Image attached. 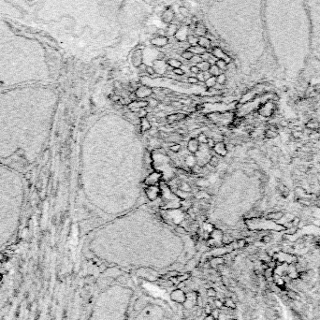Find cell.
<instances>
[{"label":"cell","mask_w":320,"mask_h":320,"mask_svg":"<svg viewBox=\"0 0 320 320\" xmlns=\"http://www.w3.org/2000/svg\"><path fill=\"white\" fill-rule=\"evenodd\" d=\"M57 96L41 86L0 91V161L29 165L48 141Z\"/></svg>","instance_id":"1"},{"label":"cell","mask_w":320,"mask_h":320,"mask_svg":"<svg viewBox=\"0 0 320 320\" xmlns=\"http://www.w3.org/2000/svg\"><path fill=\"white\" fill-rule=\"evenodd\" d=\"M25 200L21 173L0 161V249L13 239L19 228Z\"/></svg>","instance_id":"2"},{"label":"cell","mask_w":320,"mask_h":320,"mask_svg":"<svg viewBox=\"0 0 320 320\" xmlns=\"http://www.w3.org/2000/svg\"><path fill=\"white\" fill-rule=\"evenodd\" d=\"M275 107H276L275 106V102L270 100L260 106V108L258 109V114L263 117H271L276 112V108Z\"/></svg>","instance_id":"3"},{"label":"cell","mask_w":320,"mask_h":320,"mask_svg":"<svg viewBox=\"0 0 320 320\" xmlns=\"http://www.w3.org/2000/svg\"><path fill=\"white\" fill-rule=\"evenodd\" d=\"M170 299H171V301H175L176 303L184 304L186 301V299H187V296L183 289L177 288V289H174L173 291H171Z\"/></svg>","instance_id":"4"},{"label":"cell","mask_w":320,"mask_h":320,"mask_svg":"<svg viewBox=\"0 0 320 320\" xmlns=\"http://www.w3.org/2000/svg\"><path fill=\"white\" fill-rule=\"evenodd\" d=\"M212 54L214 56H215L217 59H223L224 61H226L227 64H229L231 62V58L227 56L225 52H223L222 49H220L219 47H214Z\"/></svg>","instance_id":"5"},{"label":"cell","mask_w":320,"mask_h":320,"mask_svg":"<svg viewBox=\"0 0 320 320\" xmlns=\"http://www.w3.org/2000/svg\"><path fill=\"white\" fill-rule=\"evenodd\" d=\"M286 276H288L291 280H296L300 278V271H298L296 264H288L286 268Z\"/></svg>","instance_id":"6"},{"label":"cell","mask_w":320,"mask_h":320,"mask_svg":"<svg viewBox=\"0 0 320 320\" xmlns=\"http://www.w3.org/2000/svg\"><path fill=\"white\" fill-rule=\"evenodd\" d=\"M146 195L147 197L150 198L151 200H156L157 198L159 197L160 195V190L158 187H157L156 185H151L149 186L148 188H146Z\"/></svg>","instance_id":"7"},{"label":"cell","mask_w":320,"mask_h":320,"mask_svg":"<svg viewBox=\"0 0 320 320\" xmlns=\"http://www.w3.org/2000/svg\"><path fill=\"white\" fill-rule=\"evenodd\" d=\"M153 93V90L150 89L149 87L147 86H140L139 88H137L136 90V96L137 97H140V98H145V97H148L152 95Z\"/></svg>","instance_id":"8"},{"label":"cell","mask_w":320,"mask_h":320,"mask_svg":"<svg viewBox=\"0 0 320 320\" xmlns=\"http://www.w3.org/2000/svg\"><path fill=\"white\" fill-rule=\"evenodd\" d=\"M160 177H161V174H159L157 172H153V173H151L150 175L147 176V178L145 179L144 183H145V184H147L149 186L156 185L159 182Z\"/></svg>","instance_id":"9"},{"label":"cell","mask_w":320,"mask_h":320,"mask_svg":"<svg viewBox=\"0 0 320 320\" xmlns=\"http://www.w3.org/2000/svg\"><path fill=\"white\" fill-rule=\"evenodd\" d=\"M285 215V213L283 211H273V212H270L266 214V219L268 220H271L273 222H278L279 220H281Z\"/></svg>","instance_id":"10"},{"label":"cell","mask_w":320,"mask_h":320,"mask_svg":"<svg viewBox=\"0 0 320 320\" xmlns=\"http://www.w3.org/2000/svg\"><path fill=\"white\" fill-rule=\"evenodd\" d=\"M200 143L198 142V140L197 139L192 138L188 140V142H187V148H188L190 153H196L198 151V149H200Z\"/></svg>","instance_id":"11"},{"label":"cell","mask_w":320,"mask_h":320,"mask_svg":"<svg viewBox=\"0 0 320 320\" xmlns=\"http://www.w3.org/2000/svg\"><path fill=\"white\" fill-rule=\"evenodd\" d=\"M305 128L310 129V130H319L320 129V122L315 118H311L306 122Z\"/></svg>","instance_id":"12"},{"label":"cell","mask_w":320,"mask_h":320,"mask_svg":"<svg viewBox=\"0 0 320 320\" xmlns=\"http://www.w3.org/2000/svg\"><path fill=\"white\" fill-rule=\"evenodd\" d=\"M169 42V39L168 37H157L151 40V43L154 46L157 47H164L166 46Z\"/></svg>","instance_id":"13"},{"label":"cell","mask_w":320,"mask_h":320,"mask_svg":"<svg viewBox=\"0 0 320 320\" xmlns=\"http://www.w3.org/2000/svg\"><path fill=\"white\" fill-rule=\"evenodd\" d=\"M142 63V52L140 50H137L133 52L132 54V64H133L135 67H140Z\"/></svg>","instance_id":"14"},{"label":"cell","mask_w":320,"mask_h":320,"mask_svg":"<svg viewBox=\"0 0 320 320\" xmlns=\"http://www.w3.org/2000/svg\"><path fill=\"white\" fill-rule=\"evenodd\" d=\"M167 122L170 123H174V122H180V121L184 120L186 118L185 114L183 113H173V114H170L167 117Z\"/></svg>","instance_id":"15"},{"label":"cell","mask_w":320,"mask_h":320,"mask_svg":"<svg viewBox=\"0 0 320 320\" xmlns=\"http://www.w3.org/2000/svg\"><path fill=\"white\" fill-rule=\"evenodd\" d=\"M273 282H274L275 285L280 289H283L285 288V281L284 277L280 276V275H278L276 273H274V275H273Z\"/></svg>","instance_id":"16"},{"label":"cell","mask_w":320,"mask_h":320,"mask_svg":"<svg viewBox=\"0 0 320 320\" xmlns=\"http://www.w3.org/2000/svg\"><path fill=\"white\" fill-rule=\"evenodd\" d=\"M188 51H190L194 56H202L203 53H205L207 52V50L205 48L200 46L198 44L196 46H190L188 48Z\"/></svg>","instance_id":"17"},{"label":"cell","mask_w":320,"mask_h":320,"mask_svg":"<svg viewBox=\"0 0 320 320\" xmlns=\"http://www.w3.org/2000/svg\"><path fill=\"white\" fill-rule=\"evenodd\" d=\"M214 151L220 154V156L222 157H225L227 154V150H226V147H225V143L223 141H220V142H217L216 144L214 145Z\"/></svg>","instance_id":"18"},{"label":"cell","mask_w":320,"mask_h":320,"mask_svg":"<svg viewBox=\"0 0 320 320\" xmlns=\"http://www.w3.org/2000/svg\"><path fill=\"white\" fill-rule=\"evenodd\" d=\"M273 275H274V268L271 267H267L266 269H264L263 271V276L264 278L266 279L267 281H271L273 280Z\"/></svg>","instance_id":"19"},{"label":"cell","mask_w":320,"mask_h":320,"mask_svg":"<svg viewBox=\"0 0 320 320\" xmlns=\"http://www.w3.org/2000/svg\"><path fill=\"white\" fill-rule=\"evenodd\" d=\"M198 45L205 48L206 50L207 49H210L212 46V43H211V40H210L209 39L205 38V37H200L198 38Z\"/></svg>","instance_id":"20"},{"label":"cell","mask_w":320,"mask_h":320,"mask_svg":"<svg viewBox=\"0 0 320 320\" xmlns=\"http://www.w3.org/2000/svg\"><path fill=\"white\" fill-rule=\"evenodd\" d=\"M278 190H279L281 196L284 197H288V195L290 194L289 188H288V187L286 186L285 184H280L278 185Z\"/></svg>","instance_id":"21"},{"label":"cell","mask_w":320,"mask_h":320,"mask_svg":"<svg viewBox=\"0 0 320 320\" xmlns=\"http://www.w3.org/2000/svg\"><path fill=\"white\" fill-rule=\"evenodd\" d=\"M173 17H174L173 12L170 8V9L166 10V12H164V14L162 16V20L164 21V23H170V22L172 21Z\"/></svg>","instance_id":"22"},{"label":"cell","mask_w":320,"mask_h":320,"mask_svg":"<svg viewBox=\"0 0 320 320\" xmlns=\"http://www.w3.org/2000/svg\"><path fill=\"white\" fill-rule=\"evenodd\" d=\"M223 302L224 306H226L227 309H230V310H235L236 309V303L232 298H226Z\"/></svg>","instance_id":"23"},{"label":"cell","mask_w":320,"mask_h":320,"mask_svg":"<svg viewBox=\"0 0 320 320\" xmlns=\"http://www.w3.org/2000/svg\"><path fill=\"white\" fill-rule=\"evenodd\" d=\"M197 67L200 69V70L201 72H205V71H209L210 68H211V64L207 61H201L200 63H198L197 65H196Z\"/></svg>","instance_id":"24"},{"label":"cell","mask_w":320,"mask_h":320,"mask_svg":"<svg viewBox=\"0 0 320 320\" xmlns=\"http://www.w3.org/2000/svg\"><path fill=\"white\" fill-rule=\"evenodd\" d=\"M140 126H141V130H142V131L149 130V129L152 127L150 121H149L146 117L140 119Z\"/></svg>","instance_id":"25"},{"label":"cell","mask_w":320,"mask_h":320,"mask_svg":"<svg viewBox=\"0 0 320 320\" xmlns=\"http://www.w3.org/2000/svg\"><path fill=\"white\" fill-rule=\"evenodd\" d=\"M209 73L211 74L212 76H214V77H217L218 75L222 74V73H223V71H222L221 69H220L217 67V66H215V65H212V66H211V68H210V69H209Z\"/></svg>","instance_id":"26"},{"label":"cell","mask_w":320,"mask_h":320,"mask_svg":"<svg viewBox=\"0 0 320 320\" xmlns=\"http://www.w3.org/2000/svg\"><path fill=\"white\" fill-rule=\"evenodd\" d=\"M286 297L293 301H300L301 299L300 295L294 290H286Z\"/></svg>","instance_id":"27"},{"label":"cell","mask_w":320,"mask_h":320,"mask_svg":"<svg viewBox=\"0 0 320 320\" xmlns=\"http://www.w3.org/2000/svg\"><path fill=\"white\" fill-rule=\"evenodd\" d=\"M170 67H171L172 69H178V68H181L183 63L177 59H170L168 60V63H167Z\"/></svg>","instance_id":"28"},{"label":"cell","mask_w":320,"mask_h":320,"mask_svg":"<svg viewBox=\"0 0 320 320\" xmlns=\"http://www.w3.org/2000/svg\"><path fill=\"white\" fill-rule=\"evenodd\" d=\"M187 42L189 43L190 46H196L198 43V37H196L194 35L187 36Z\"/></svg>","instance_id":"29"},{"label":"cell","mask_w":320,"mask_h":320,"mask_svg":"<svg viewBox=\"0 0 320 320\" xmlns=\"http://www.w3.org/2000/svg\"><path fill=\"white\" fill-rule=\"evenodd\" d=\"M215 66H217L222 71H225L227 69V64L223 59H217V61L215 62Z\"/></svg>","instance_id":"30"},{"label":"cell","mask_w":320,"mask_h":320,"mask_svg":"<svg viewBox=\"0 0 320 320\" xmlns=\"http://www.w3.org/2000/svg\"><path fill=\"white\" fill-rule=\"evenodd\" d=\"M233 241V237L229 234H224L222 237V244L225 245H228Z\"/></svg>","instance_id":"31"},{"label":"cell","mask_w":320,"mask_h":320,"mask_svg":"<svg viewBox=\"0 0 320 320\" xmlns=\"http://www.w3.org/2000/svg\"><path fill=\"white\" fill-rule=\"evenodd\" d=\"M195 32H196V34L197 36L203 37L205 35V33H206V28L202 25H197V27H196V31Z\"/></svg>","instance_id":"32"},{"label":"cell","mask_w":320,"mask_h":320,"mask_svg":"<svg viewBox=\"0 0 320 320\" xmlns=\"http://www.w3.org/2000/svg\"><path fill=\"white\" fill-rule=\"evenodd\" d=\"M205 83V85L209 88H213L215 84H216V77H214V76H211L210 78L204 82Z\"/></svg>","instance_id":"33"},{"label":"cell","mask_w":320,"mask_h":320,"mask_svg":"<svg viewBox=\"0 0 320 320\" xmlns=\"http://www.w3.org/2000/svg\"><path fill=\"white\" fill-rule=\"evenodd\" d=\"M177 26H176L175 25H172L170 24L168 27V30H167V35L170 36V37H172V36H175L176 32H177Z\"/></svg>","instance_id":"34"},{"label":"cell","mask_w":320,"mask_h":320,"mask_svg":"<svg viewBox=\"0 0 320 320\" xmlns=\"http://www.w3.org/2000/svg\"><path fill=\"white\" fill-rule=\"evenodd\" d=\"M209 165L213 168H216L218 165H219V159L217 157L215 156H212L211 157H210L209 159Z\"/></svg>","instance_id":"35"},{"label":"cell","mask_w":320,"mask_h":320,"mask_svg":"<svg viewBox=\"0 0 320 320\" xmlns=\"http://www.w3.org/2000/svg\"><path fill=\"white\" fill-rule=\"evenodd\" d=\"M185 163H186V165H187V166H188V167H191V168H193L194 166H196V165H197V160L195 159V157H190V156H188V157H186V159H185Z\"/></svg>","instance_id":"36"},{"label":"cell","mask_w":320,"mask_h":320,"mask_svg":"<svg viewBox=\"0 0 320 320\" xmlns=\"http://www.w3.org/2000/svg\"><path fill=\"white\" fill-rule=\"evenodd\" d=\"M223 263H224V259L220 258H214L211 260V264L214 267H219L220 265H222Z\"/></svg>","instance_id":"37"},{"label":"cell","mask_w":320,"mask_h":320,"mask_svg":"<svg viewBox=\"0 0 320 320\" xmlns=\"http://www.w3.org/2000/svg\"><path fill=\"white\" fill-rule=\"evenodd\" d=\"M181 56L184 58V59H185V60H191L192 59V57L194 56V54L190 52V51H188V50H185L184 52H182V54H181Z\"/></svg>","instance_id":"38"},{"label":"cell","mask_w":320,"mask_h":320,"mask_svg":"<svg viewBox=\"0 0 320 320\" xmlns=\"http://www.w3.org/2000/svg\"><path fill=\"white\" fill-rule=\"evenodd\" d=\"M285 230L286 235H294V234L297 233V231L299 230V227H294V226H292V227H288V228H285Z\"/></svg>","instance_id":"39"},{"label":"cell","mask_w":320,"mask_h":320,"mask_svg":"<svg viewBox=\"0 0 320 320\" xmlns=\"http://www.w3.org/2000/svg\"><path fill=\"white\" fill-rule=\"evenodd\" d=\"M226 81H227V77H226V75H225L224 73L220 74V75H218V76L216 77V83H218V84L224 85V83H226Z\"/></svg>","instance_id":"40"},{"label":"cell","mask_w":320,"mask_h":320,"mask_svg":"<svg viewBox=\"0 0 320 320\" xmlns=\"http://www.w3.org/2000/svg\"><path fill=\"white\" fill-rule=\"evenodd\" d=\"M197 140H198V142H200V144H206V143H207V140H208V137H207V136L203 133V132H202L201 134H200V135L197 136Z\"/></svg>","instance_id":"41"},{"label":"cell","mask_w":320,"mask_h":320,"mask_svg":"<svg viewBox=\"0 0 320 320\" xmlns=\"http://www.w3.org/2000/svg\"><path fill=\"white\" fill-rule=\"evenodd\" d=\"M211 315L213 316V318L214 320H218L219 317H220V309L218 308H214L212 310V313H211Z\"/></svg>","instance_id":"42"},{"label":"cell","mask_w":320,"mask_h":320,"mask_svg":"<svg viewBox=\"0 0 320 320\" xmlns=\"http://www.w3.org/2000/svg\"><path fill=\"white\" fill-rule=\"evenodd\" d=\"M236 244H237V247H238L239 249L244 248V247L247 245V242H246L245 239H240V240H238V241H236Z\"/></svg>","instance_id":"43"},{"label":"cell","mask_w":320,"mask_h":320,"mask_svg":"<svg viewBox=\"0 0 320 320\" xmlns=\"http://www.w3.org/2000/svg\"><path fill=\"white\" fill-rule=\"evenodd\" d=\"M189 273H184V274H183V275H178V276H176V278H177V281H178V283L180 284V283H182V282H184L185 280H187V279H188L189 278Z\"/></svg>","instance_id":"44"},{"label":"cell","mask_w":320,"mask_h":320,"mask_svg":"<svg viewBox=\"0 0 320 320\" xmlns=\"http://www.w3.org/2000/svg\"><path fill=\"white\" fill-rule=\"evenodd\" d=\"M181 148H182V146H181V144H179V143H172V144L170 145V151H172L173 153H178L180 150H181Z\"/></svg>","instance_id":"45"},{"label":"cell","mask_w":320,"mask_h":320,"mask_svg":"<svg viewBox=\"0 0 320 320\" xmlns=\"http://www.w3.org/2000/svg\"><path fill=\"white\" fill-rule=\"evenodd\" d=\"M225 147H226L227 153H231V152H233L235 150V144H233L232 142L225 143Z\"/></svg>","instance_id":"46"},{"label":"cell","mask_w":320,"mask_h":320,"mask_svg":"<svg viewBox=\"0 0 320 320\" xmlns=\"http://www.w3.org/2000/svg\"><path fill=\"white\" fill-rule=\"evenodd\" d=\"M216 295H217V292L214 288H210L207 289V296L209 298H215Z\"/></svg>","instance_id":"47"},{"label":"cell","mask_w":320,"mask_h":320,"mask_svg":"<svg viewBox=\"0 0 320 320\" xmlns=\"http://www.w3.org/2000/svg\"><path fill=\"white\" fill-rule=\"evenodd\" d=\"M214 304L215 308H218V309H221L224 306V302L220 299H214Z\"/></svg>","instance_id":"48"},{"label":"cell","mask_w":320,"mask_h":320,"mask_svg":"<svg viewBox=\"0 0 320 320\" xmlns=\"http://www.w3.org/2000/svg\"><path fill=\"white\" fill-rule=\"evenodd\" d=\"M190 61H191L192 63H194L195 65H197L198 63H200V62L203 61V60H202V58H201L200 56H194Z\"/></svg>","instance_id":"49"},{"label":"cell","mask_w":320,"mask_h":320,"mask_svg":"<svg viewBox=\"0 0 320 320\" xmlns=\"http://www.w3.org/2000/svg\"><path fill=\"white\" fill-rule=\"evenodd\" d=\"M271 240H272V238L271 235H264L261 238V241L263 242V244H269V242L271 241Z\"/></svg>","instance_id":"50"},{"label":"cell","mask_w":320,"mask_h":320,"mask_svg":"<svg viewBox=\"0 0 320 320\" xmlns=\"http://www.w3.org/2000/svg\"><path fill=\"white\" fill-rule=\"evenodd\" d=\"M187 82H188L189 83H192V84H196V83H200V81H198L197 78V77H195V76L188 77V78H187Z\"/></svg>","instance_id":"51"},{"label":"cell","mask_w":320,"mask_h":320,"mask_svg":"<svg viewBox=\"0 0 320 320\" xmlns=\"http://www.w3.org/2000/svg\"><path fill=\"white\" fill-rule=\"evenodd\" d=\"M189 70H190V72L191 73H193V74H198V73H200V69H198L197 67V66L196 65H194V66H191V67H190V69H189Z\"/></svg>","instance_id":"52"},{"label":"cell","mask_w":320,"mask_h":320,"mask_svg":"<svg viewBox=\"0 0 320 320\" xmlns=\"http://www.w3.org/2000/svg\"><path fill=\"white\" fill-rule=\"evenodd\" d=\"M172 72H173L175 75H178V76H183V75L184 74V69H181V68H178V69H173Z\"/></svg>","instance_id":"53"},{"label":"cell","mask_w":320,"mask_h":320,"mask_svg":"<svg viewBox=\"0 0 320 320\" xmlns=\"http://www.w3.org/2000/svg\"><path fill=\"white\" fill-rule=\"evenodd\" d=\"M206 144L208 145L209 148H214V145H215V141H214V140L212 139V138H208V140H207Z\"/></svg>","instance_id":"54"},{"label":"cell","mask_w":320,"mask_h":320,"mask_svg":"<svg viewBox=\"0 0 320 320\" xmlns=\"http://www.w3.org/2000/svg\"><path fill=\"white\" fill-rule=\"evenodd\" d=\"M212 310H213V307L211 306V304H207L205 307H204V312L206 314V315H211L212 313Z\"/></svg>","instance_id":"55"},{"label":"cell","mask_w":320,"mask_h":320,"mask_svg":"<svg viewBox=\"0 0 320 320\" xmlns=\"http://www.w3.org/2000/svg\"><path fill=\"white\" fill-rule=\"evenodd\" d=\"M179 275V272L177 271H169L167 273V276L170 277V278H172V277H176Z\"/></svg>","instance_id":"56"},{"label":"cell","mask_w":320,"mask_h":320,"mask_svg":"<svg viewBox=\"0 0 320 320\" xmlns=\"http://www.w3.org/2000/svg\"><path fill=\"white\" fill-rule=\"evenodd\" d=\"M145 72H147V74H149L150 76H153L156 74V70H154V69L153 67H146Z\"/></svg>","instance_id":"57"},{"label":"cell","mask_w":320,"mask_h":320,"mask_svg":"<svg viewBox=\"0 0 320 320\" xmlns=\"http://www.w3.org/2000/svg\"><path fill=\"white\" fill-rule=\"evenodd\" d=\"M176 231H177V232H179V233H186V230L184 229V227H176Z\"/></svg>","instance_id":"58"},{"label":"cell","mask_w":320,"mask_h":320,"mask_svg":"<svg viewBox=\"0 0 320 320\" xmlns=\"http://www.w3.org/2000/svg\"><path fill=\"white\" fill-rule=\"evenodd\" d=\"M180 12H181V13H183L184 16H187V15H188V10H187L184 7L180 8Z\"/></svg>","instance_id":"59"},{"label":"cell","mask_w":320,"mask_h":320,"mask_svg":"<svg viewBox=\"0 0 320 320\" xmlns=\"http://www.w3.org/2000/svg\"><path fill=\"white\" fill-rule=\"evenodd\" d=\"M171 105H172L173 107H178V108H181V107H182V104H181V102H178V101H175V102H172V103H171Z\"/></svg>","instance_id":"60"},{"label":"cell","mask_w":320,"mask_h":320,"mask_svg":"<svg viewBox=\"0 0 320 320\" xmlns=\"http://www.w3.org/2000/svg\"><path fill=\"white\" fill-rule=\"evenodd\" d=\"M203 320H214V319L213 318V316L211 315H206Z\"/></svg>","instance_id":"61"},{"label":"cell","mask_w":320,"mask_h":320,"mask_svg":"<svg viewBox=\"0 0 320 320\" xmlns=\"http://www.w3.org/2000/svg\"><path fill=\"white\" fill-rule=\"evenodd\" d=\"M106 269H107V267H106V266H104V265H101V266L99 267V271H100L101 272L105 271H106Z\"/></svg>","instance_id":"62"},{"label":"cell","mask_w":320,"mask_h":320,"mask_svg":"<svg viewBox=\"0 0 320 320\" xmlns=\"http://www.w3.org/2000/svg\"><path fill=\"white\" fill-rule=\"evenodd\" d=\"M231 320H237V319H231Z\"/></svg>","instance_id":"63"}]
</instances>
